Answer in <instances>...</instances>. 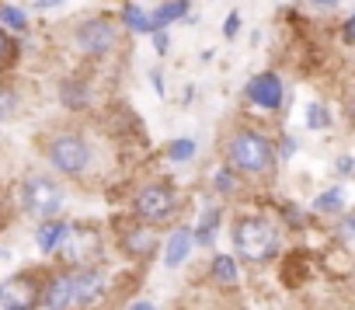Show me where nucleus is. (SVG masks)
Listing matches in <instances>:
<instances>
[{
	"label": "nucleus",
	"instance_id": "26",
	"mask_svg": "<svg viewBox=\"0 0 355 310\" xmlns=\"http://www.w3.org/2000/svg\"><path fill=\"white\" fill-rule=\"evenodd\" d=\"M345 39H348V42H355V18L348 21V28H345Z\"/></svg>",
	"mask_w": 355,
	"mask_h": 310
},
{
	"label": "nucleus",
	"instance_id": "8",
	"mask_svg": "<svg viewBox=\"0 0 355 310\" xmlns=\"http://www.w3.org/2000/svg\"><path fill=\"white\" fill-rule=\"evenodd\" d=\"M101 293H105V275L101 272H91V268L73 272V300L77 303H94Z\"/></svg>",
	"mask_w": 355,
	"mask_h": 310
},
{
	"label": "nucleus",
	"instance_id": "2",
	"mask_svg": "<svg viewBox=\"0 0 355 310\" xmlns=\"http://www.w3.org/2000/svg\"><path fill=\"white\" fill-rule=\"evenodd\" d=\"M230 164L237 168V171H248V175H258V171H265L268 164H272V146H268V139L265 136H258V132H237L234 139H230Z\"/></svg>",
	"mask_w": 355,
	"mask_h": 310
},
{
	"label": "nucleus",
	"instance_id": "27",
	"mask_svg": "<svg viewBox=\"0 0 355 310\" xmlns=\"http://www.w3.org/2000/svg\"><path fill=\"white\" fill-rule=\"evenodd\" d=\"M317 4H320V8H334V4H338V0H317Z\"/></svg>",
	"mask_w": 355,
	"mask_h": 310
},
{
	"label": "nucleus",
	"instance_id": "12",
	"mask_svg": "<svg viewBox=\"0 0 355 310\" xmlns=\"http://www.w3.org/2000/svg\"><path fill=\"white\" fill-rule=\"evenodd\" d=\"M153 248H157V234H153V230L139 227V230L125 234V251H129V255H139V258H146Z\"/></svg>",
	"mask_w": 355,
	"mask_h": 310
},
{
	"label": "nucleus",
	"instance_id": "21",
	"mask_svg": "<svg viewBox=\"0 0 355 310\" xmlns=\"http://www.w3.org/2000/svg\"><path fill=\"white\" fill-rule=\"evenodd\" d=\"M11 108H15V94L11 91H0V115L11 112Z\"/></svg>",
	"mask_w": 355,
	"mask_h": 310
},
{
	"label": "nucleus",
	"instance_id": "19",
	"mask_svg": "<svg viewBox=\"0 0 355 310\" xmlns=\"http://www.w3.org/2000/svg\"><path fill=\"white\" fill-rule=\"evenodd\" d=\"M0 18H4L11 28H18V32L25 28V15H21L18 8H0Z\"/></svg>",
	"mask_w": 355,
	"mask_h": 310
},
{
	"label": "nucleus",
	"instance_id": "9",
	"mask_svg": "<svg viewBox=\"0 0 355 310\" xmlns=\"http://www.w3.org/2000/svg\"><path fill=\"white\" fill-rule=\"evenodd\" d=\"M46 307L49 310H70L77 300H73V272L70 275H56L49 286H46Z\"/></svg>",
	"mask_w": 355,
	"mask_h": 310
},
{
	"label": "nucleus",
	"instance_id": "20",
	"mask_svg": "<svg viewBox=\"0 0 355 310\" xmlns=\"http://www.w3.org/2000/svg\"><path fill=\"white\" fill-rule=\"evenodd\" d=\"M310 126H313V129L327 126V115H324V108H320V105H310Z\"/></svg>",
	"mask_w": 355,
	"mask_h": 310
},
{
	"label": "nucleus",
	"instance_id": "25",
	"mask_svg": "<svg viewBox=\"0 0 355 310\" xmlns=\"http://www.w3.org/2000/svg\"><path fill=\"white\" fill-rule=\"evenodd\" d=\"M157 53H167V35L157 28Z\"/></svg>",
	"mask_w": 355,
	"mask_h": 310
},
{
	"label": "nucleus",
	"instance_id": "24",
	"mask_svg": "<svg viewBox=\"0 0 355 310\" xmlns=\"http://www.w3.org/2000/svg\"><path fill=\"white\" fill-rule=\"evenodd\" d=\"M8 53H11V42H8V35H4V32H0V60H4Z\"/></svg>",
	"mask_w": 355,
	"mask_h": 310
},
{
	"label": "nucleus",
	"instance_id": "3",
	"mask_svg": "<svg viewBox=\"0 0 355 310\" xmlns=\"http://www.w3.org/2000/svg\"><path fill=\"white\" fill-rule=\"evenodd\" d=\"M21 203H25V213H32V216H53L56 209H60V203H63V192H60V185L56 182H49V178H42V175H35V178H28L25 185H21Z\"/></svg>",
	"mask_w": 355,
	"mask_h": 310
},
{
	"label": "nucleus",
	"instance_id": "14",
	"mask_svg": "<svg viewBox=\"0 0 355 310\" xmlns=\"http://www.w3.org/2000/svg\"><path fill=\"white\" fill-rule=\"evenodd\" d=\"M122 21H125L132 32H157V28H153V18H146L136 4H125V8H122Z\"/></svg>",
	"mask_w": 355,
	"mask_h": 310
},
{
	"label": "nucleus",
	"instance_id": "10",
	"mask_svg": "<svg viewBox=\"0 0 355 310\" xmlns=\"http://www.w3.org/2000/svg\"><path fill=\"white\" fill-rule=\"evenodd\" d=\"M192 241H196V234L189 230V227H178L171 237H167V251H164V261L171 265V268H178L185 261V255H189V248H192Z\"/></svg>",
	"mask_w": 355,
	"mask_h": 310
},
{
	"label": "nucleus",
	"instance_id": "17",
	"mask_svg": "<svg viewBox=\"0 0 355 310\" xmlns=\"http://www.w3.org/2000/svg\"><path fill=\"white\" fill-rule=\"evenodd\" d=\"M341 203H345V199H341V192H338V189H331V192L317 196V203H313V206H317L320 213H331V209H341Z\"/></svg>",
	"mask_w": 355,
	"mask_h": 310
},
{
	"label": "nucleus",
	"instance_id": "4",
	"mask_svg": "<svg viewBox=\"0 0 355 310\" xmlns=\"http://www.w3.org/2000/svg\"><path fill=\"white\" fill-rule=\"evenodd\" d=\"M49 161H53L63 175H80V171L87 168V146H84L80 136L63 132V136H56V139L49 143Z\"/></svg>",
	"mask_w": 355,
	"mask_h": 310
},
{
	"label": "nucleus",
	"instance_id": "31",
	"mask_svg": "<svg viewBox=\"0 0 355 310\" xmlns=\"http://www.w3.org/2000/svg\"><path fill=\"white\" fill-rule=\"evenodd\" d=\"M0 300H4V289H0Z\"/></svg>",
	"mask_w": 355,
	"mask_h": 310
},
{
	"label": "nucleus",
	"instance_id": "28",
	"mask_svg": "<svg viewBox=\"0 0 355 310\" xmlns=\"http://www.w3.org/2000/svg\"><path fill=\"white\" fill-rule=\"evenodd\" d=\"M49 4H60V0H39V8H49Z\"/></svg>",
	"mask_w": 355,
	"mask_h": 310
},
{
	"label": "nucleus",
	"instance_id": "1",
	"mask_svg": "<svg viewBox=\"0 0 355 310\" xmlns=\"http://www.w3.org/2000/svg\"><path fill=\"white\" fill-rule=\"evenodd\" d=\"M234 244H237V251L248 261H268L275 255V248H279V234H275V227L268 220L251 216V220H241L234 227Z\"/></svg>",
	"mask_w": 355,
	"mask_h": 310
},
{
	"label": "nucleus",
	"instance_id": "6",
	"mask_svg": "<svg viewBox=\"0 0 355 310\" xmlns=\"http://www.w3.org/2000/svg\"><path fill=\"white\" fill-rule=\"evenodd\" d=\"M171 209H174V196L164 185H150L136 196V213L143 220H164V216H171Z\"/></svg>",
	"mask_w": 355,
	"mask_h": 310
},
{
	"label": "nucleus",
	"instance_id": "11",
	"mask_svg": "<svg viewBox=\"0 0 355 310\" xmlns=\"http://www.w3.org/2000/svg\"><path fill=\"white\" fill-rule=\"evenodd\" d=\"M35 303V282L32 279H15L11 289H4V307L8 310H28Z\"/></svg>",
	"mask_w": 355,
	"mask_h": 310
},
{
	"label": "nucleus",
	"instance_id": "15",
	"mask_svg": "<svg viewBox=\"0 0 355 310\" xmlns=\"http://www.w3.org/2000/svg\"><path fill=\"white\" fill-rule=\"evenodd\" d=\"M213 279H216L220 286H237V265H234V258L220 255V258L213 261Z\"/></svg>",
	"mask_w": 355,
	"mask_h": 310
},
{
	"label": "nucleus",
	"instance_id": "22",
	"mask_svg": "<svg viewBox=\"0 0 355 310\" xmlns=\"http://www.w3.org/2000/svg\"><path fill=\"white\" fill-rule=\"evenodd\" d=\"M237 28H241V15L234 11V15L227 18V39H234V35H237Z\"/></svg>",
	"mask_w": 355,
	"mask_h": 310
},
{
	"label": "nucleus",
	"instance_id": "5",
	"mask_svg": "<svg viewBox=\"0 0 355 310\" xmlns=\"http://www.w3.org/2000/svg\"><path fill=\"white\" fill-rule=\"evenodd\" d=\"M77 46H80L84 53H91V56H101V53H108V49L115 46V28H112L108 21H101V18L84 21L80 32H77Z\"/></svg>",
	"mask_w": 355,
	"mask_h": 310
},
{
	"label": "nucleus",
	"instance_id": "23",
	"mask_svg": "<svg viewBox=\"0 0 355 310\" xmlns=\"http://www.w3.org/2000/svg\"><path fill=\"white\" fill-rule=\"evenodd\" d=\"M216 185H223V192H230V189H234V178H230L227 171H220V175H216Z\"/></svg>",
	"mask_w": 355,
	"mask_h": 310
},
{
	"label": "nucleus",
	"instance_id": "7",
	"mask_svg": "<svg viewBox=\"0 0 355 310\" xmlns=\"http://www.w3.org/2000/svg\"><path fill=\"white\" fill-rule=\"evenodd\" d=\"M248 98H251L254 105H261V108H279V101H282V84H279V77H275V74H258V77L248 84Z\"/></svg>",
	"mask_w": 355,
	"mask_h": 310
},
{
	"label": "nucleus",
	"instance_id": "29",
	"mask_svg": "<svg viewBox=\"0 0 355 310\" xmlns=\"http://www.w3.org/2000/svg\"><path fill=\"white\" fill-rule=\"evenodd\" d=\"M132 310H153V307H150V303H136Z\"/></svg>",
	"mask_w": 355,
	"mask_h": 310
},
{
	"label": "nucleus",
	"instance_id": "13",
	"mask_svg": "<svg viewBox=\"0 0 355 310\" xmlns=\"http://www.w3.org/2000/svg\"><path fill=\"white\" fill-rule=\"evenodd\" d=\"M67 234H70V227L67 223H42V230H39V248L42 251H56L63 241H67Z\"/></svg>",
	"mask_w": 355,
	"mask_h": 310
},
{
	"label": "nucleus",
	"instance_id": "16",
	"mask_svg": "<svg viewBox=\"0 0 355 310\" xmlns=\"http://www.w3.org/2000/svg\"><path fill=\"white\" fill-rule=\"evenodd\" d=\"M189 11V4H185V0H171V4H164L157 15H153V28H164L167 21H174V18H182Z\"/></svg>",
	"mask_w": 355,
	"mask_h": 310
},
{
	"label": "nucleus",
	"instance_id": "30",
	"mask_svg": "<svg viewBox=\"0 0 355 310\" xmlns=\"http://www.w3.org/2000/svg\"><path fill=\"white\" fill-rule=\"evenodd\" d=\"M352 119H355V101H352Z\"/></svg>",
	"mask_w": 355,
	"mask_h": 310
},
{
	"label": "nucleus",
	"instance_id": "18",
	"mask_svg": "<svg viewBox=\"0 0 355 310\" xmlns=\"http://www.w3.org/2000/svg\"><path fill=\"white\" fill-rule=\"evenodd\" d=\"M196 153V143L192 139H174L171 143V161H189Z\"/></svg>",
	"mask_w": 355,
	"mask_h": 310
}]
</instances>
